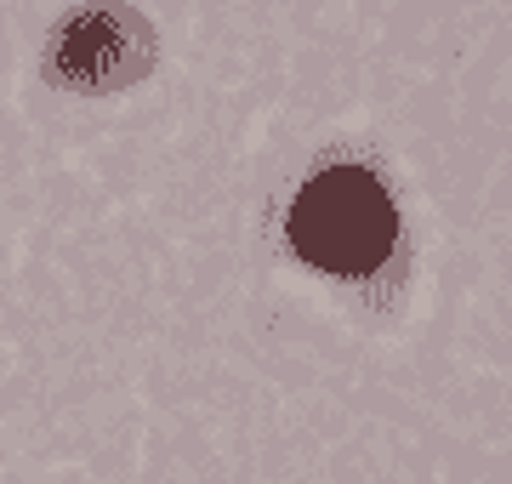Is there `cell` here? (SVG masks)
I'll return each instance as SVG.
<instances>
[{"mask_svg":"<svg viewBox=\"0 0 512 484\" xmlns=\"http://www.w3.org/2000/svg\"><path fill=\"white\" fill-rule=\"evenodd\" d=\"M399 211L387 188L359 166L319 171L291 205V245L325 274H370L393 257Z\"/></svg>","mask_w":512,"mask_h":484,"instance_id":"cell-1","label":"cell"},{"mask_svg":"<svg viewBox=\"0 0 512 484\" xmlns=\"http://www.w3.org/2000/svg\"><path fill=\"white\" fill-rule=\"evenodd\" d=\"M148 69H154V29L143 12H131L120 0H97V6L69 12L46 46V75L86 97L126 92Z\"/></svg>","mask_w":512,"mask_h":484,"instance_id":"cell-2","label":"cell"}]
</instances>
